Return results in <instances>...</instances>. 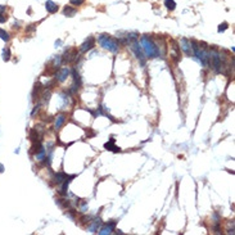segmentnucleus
<instances>
[{"label": "nucleus", "mask_w": 235, "mask_h": 235, "mask_svg": "<svg viewBox=\"0 0 235 235\" xmlns=\"http://www.w3.org/2000/svg\"><path fill=\"white\" fill-rule=\"evenodd\" d=\"M140 45H142V49L143 51L148 55V58H157L159 57V49L158 46H156V44L153 43V40H152L149 36L144 35L140 37Z\"/></svg>", "instance_id": "1"}, {"label": "nucleus", "mask_w": 235, "mask_h": 235, "mask_svg": "<svg viewBox=\"0 0 235 235\" xmlns=\"http://www.w3.org/2000/svg\"><path fill=\"white\" fill-rule=\"evenodd\" d=\"M98 43L100 44L102 48L109 50V51H112V53H117L118 49H120V43L117 40H115L112 36H109V35H100L98 36Z\"/></svg>", "instance_id": "2"}, {"label": "nucleus", "mask_w": 235, "mask_h": 235, "mask_svg": "<svg viewBox=\"0 0 235 235\" xmlns=\"http://www.w3.org/2000/svg\"><path fill=\"white\" fill-rule=\"evenodd\" d=\"M129 41V44H130V48L131 50L135 53L136 55V58L140 61L142 66L145 64V57H144V51L142 49V45L139 44V41H137V39H132V40H127Z\"/></svg>", "instance_id": "3"}, {"label": "nucleus", "mask_w": 235, "mask_h": 235, "mask_svg": "<svg viewBox=\"0 0 235 235\" xmlns=\"http://www.w3.org/2000/svg\"><path fill=\"white\" fill-rule=\"evenodd\" d=\"M94 45H95V39H94L93 36H90V37H88V39L84 41V43L81 44L80 51H81V53H86V51L91 50V49L94 48Z\"/></svg>", "instance_id": "4"}, {"label": "nucleus", "mask_w": 235, "mask_h": 235, "mask_svg": "<svg viewBox=\"0 0 235 235\" xmlns=\"http://www.w3.org/2000/svg\"><path fill=\"white\" fill-rule=\"evenodd\" d=\"M68 76H70V68L68 67H63V68H61V70L58 71V73H57V81H59V82H63Z\"/></svg>", "instance_id": "5"}, {"label": "nucleus", "mask_w": 235, "mask_h": 235, "mask_svg": "<svg viewBox=\"0 0 235 235\" xmlns=\"http://www.w3.org/2000/svg\"><path fill=\"white\" fill-rule=\"evenodd\" d=\"M180 45H181V49L188 54V55H193V49H191V43L186 39H181L180 40Z\"/></svg>", "instance_id": "6"}, {"label": "nucleus", "mask_w": 235, "mask_h": 235, "mask_svg": "<svg viewBox=\"0 0 235 235\" xmlns=\"http://www.w3.org/2000/svg\"><path fill=\"white\" fill-rule=\"evenodd\" d=\"M115 227H116V222H115V221H112V222L107 224L105 226H103V227L100 229V231H99V235H107V234H112V231L115 230Z\"/></svg>", "instance_id": "7"}, {"label": "nucleus", "mask_w": 235, "mask_h": 235, "mask_svg": "<svg viewBox=\"0 0 235 235\" xmlns=\"http://www.w3.org/2000/svg\"><path fill=\"white\" fill-rule=\"evenodd\" d=\"M100 225H102V220H100V218H95L93 222L89 225L88 230H89L90 232H98V229H99Z\"/></svg>", "instance_id": "8"}, {"label": "nucleus", "mask_w": 235, "mask_h": 235, "mask_svg": "<svg viewBox=\"0 0 235 235\" xmlns=\"http://www.w3.org/2000/svg\"><path fill=\"white\" fill-rule=\"evenodd\" d=\"M45 8H46V12H49L50 14H53V13H55L58 10V5L54 2H51V0H48V2L45 3Z\"/></svg>", "instance_id": "9"}, {"label": "nucleus", "mask_w": 235, "mask_h": 235, "mask_svg": "<svg viewBox=\"0 0 235 235\" xmlns=\"http://www.w3.org/2000/svg\"><path fill=\"white\" fill-rule=\"evenodd\" d=\"M66 122V115H58L55 117V130H59Z\"/></svg>", "instance_id": "10"}, {"label": "nucleus", "mask_w": 235, "mask_h": 235, "mask_svg": "<svg viewBox=\"0 0 235 235\" xmlns=\"http://www.w3.org/2000/svg\"><path fill=\"white\" fill-rule=\"evenodd\" d=\"M63 13H64L66 17H73V16H76L77 10H76L75 8H72V7H68V5H67V7H64Z\"/></svg>", "instance_id": "11"}, {"label": "nucleus", "mask_w": 235, "mask_h": 235, "mask_svg": "<svg viewBox=\"0 0 235 235\" xmlns=\"http://www.w3.org/2000/svg\"><path fill=\"white\" fill-rule=\"evenodd\" d=\"M104 148H105L107 150H113V152H120V148L115 147V139H113V137H112V139H110V142H108V143H105V144H104Z\"/></svg>", "instance_id": "12"}, {"label": "nucleus", "mask_w": 235, "mask_h": 235, "mask_svg": "<svg viewBox=\"0 0 235 235\" xmlns=\"http://www.w3.org/2000/svg\"><path fill=\"white\" fill-rule=\"evenodd\" d=\"M67 177L68 176L64 172H58V174H55V181H57V184H62Z\"/></svg>", "instance_id": "13"}, {"label": "nucleus", "mask_w": 235, "mask_h": 235, "mask_svg": "<svg viewBox=\"0 0 235 235\" xmlns=\"http://www.w3.org/2000/svg\"><path fill=\"white\" fill-rule=\"evenodd\" d=\"M164 5H166V8L170 9V10H175L176 2H175V0H164Z\"/></svg>", "instance_id": "14"}, {"label": "nucleus", "mask_w": 235, "mask_h": 235, "mask_svg": "<svg viewBox=\"0 0 235 235\" xmlns=\"http://www.w3.org/2000/svg\"><path fill=\"white\" fill-rule=\"evenodd\" d=\"M0 39H2L3 41H5V43H8V41L10 40V36H9V34L5 30L0 29Z\"/></svg>", "instance_id": "15"}, {"label": "nucleus", "mask_w": 235, "mask_h": 235, "mask_svg": "<svg viewBox=\"0 0 235 235\" xmlns=\"http://www.w3.org/2000/svg\"><path fill=\"white\" fill-rule=\"evenodd\" d=\"M10 59V49L9 48H4L3 49V61L8 62Z\"/></svg>", "instance_id": "16"}, {"label": "nucleus", "mask_w": 235, "mask_h": 235, "mask_svg": "<svg viewBox=\"0 0 235 235\" xmlns=\"http://www.w3.org/2000/svg\"><path fill=\"white\" fill-rule=\"evenodd\" d=\"M227 27H229V24L226 23V22H222L220 26H218V29H217V32L218 34H221V32H224V31H226L227 30Z\"/></svg>", "instance_id": "17"}, {"label": "nucleus", "mask_w": 235, "mask_h": 235, "mask_svg": "<svg viewBox=\"0 0 235 235\" xmlns=\"http://www.w3.org/2000/svg\"><path fill=\"white\" fill-rule=\"evenodd\" d=\"M7 19H8V17H7V16H4V13H3V12H0V23H4V22H7Z\"/></svg>", "instance_id": "18"}, {"label": "nucleus", "mask_w": 235, "mask_h": 235, "mask_svg": "<svg viewBox=\"0 0 235 235\" xmlns=\"http://www.w3.org/2000/svg\"><path fill=\"white\" fill-rule=\"evenodd\" d=\"M84 2H85V0H71V4L72 5H81Z\"/></svg>", "instance_id": "19"}, {"label": "nucleus", "mask_w": 235, "mask_h": 235, "mask_svg": "<svg viewBox=\"0 0 235 235\" xmlns=\"http://www.w3.org/2000/svg\"><path fill=\"white\" fill-rule=\"evenodd\" d=\"M5 9H7L5 5H2V4H0V12H5Z\"/></svg>", "instance_id": "20"}, {"label": "nucleus", "mask_w": 235, "mask_h": 235, "mask_svg": "<svg viewBox=\"0 0 235 235\" xmlns=\"http://www.w3.org/2000/svg\"><path fill=\"white\" fill-rule=\"evenodd\" d=\"M3 171H4V166H3L2 163H0V174H2Z\"/></svg>", "instance_id": "21"}]
</instances>
